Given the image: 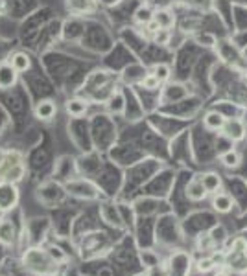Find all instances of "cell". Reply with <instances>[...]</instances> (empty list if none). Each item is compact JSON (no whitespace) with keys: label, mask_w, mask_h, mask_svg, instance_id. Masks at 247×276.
I'll return each instance as SVG.
<instances>
[{"label":"cell","mask_w":247,"mask_h":276,"mask_svg":"<svg viewBox=\"0 0 247 276\" xmlns=\"http://www.w3.org/2000/svg\"><path fill=\"white\" fill-rule=\"evenodd\" d=\"M24 175V164L19 153H10L0 164V179L17 184Z\"/></svg>","instance_id":"1"},{"label":"cell","mask_w":247,"mask_h":276,"mask_svg":"<svg viewBox=\"0 0 247 276\" xmlns=\"http://www.w3.org/2000/svg\"><path fill=\"white\" fill-rule=\"evenodd\" d=\"M19 203V190L13 182H0V212H10Z\"/></svg>","instance_id":"2"},{"label":"cell","mask_w":247,"mask_h":276,"mask_svg":"<svg viewBox=\"0 0 247 276\" xmlns=\"http://www.w3.org/2000/svg\"><path fill=\"white\" fill-rule=\"evenodd\" d=\"M225 265L229 271L233 272H245L247 271V252H238L233 251L225 256Z\"/></svg>","instance_id":"3"},{"label":"cell","mask_w":247,"mask_h":276,"mask_svg":"<svg viewBox=\"0 0 247 276\" xmlns=\"http://www.w3.org/2000/svg\"><path fill=\"white\" fill-rule=\"evenodd\" d=\"M222 133L227 136L229 140L238 142L245 136V126H243L242 120H227L225 121V126H223Z\"/></svg>","instance_id":"4"},{"label":"cell","mask_w":247,"mask_h":276,"mask_svg":"<svg viewBox=\"0 0 247 276\" xmlns=\"http://www.w3.org/2000/svg\"><path fill=\"white\" fill-rule=\"evenodd\" d=\"M17 76L19 72L11 67V63H0V88L6 90V88H11L17 83Z\"/></svg>","instance_id":"5"},{"label":"cell","mask_w":247,"mask_h":276,"mask_svg":"<svg viewBox=\"0 0 247 276\" xmlns=\"http://www.w3.org/2000/svg\"><path fill=\"white\" fill-rule=\"evenodd\" d=\"M17 241V228L10 219H0V243L2 245H13Z\"/></svg>","instance_id":"6"},{"label":"cell","mask_w":247,"mask_h":276,"mask_svg":"<svg viewBox=\"0 0 247 276\" xmlns=\"http://www.w3.org/2000/svg\"><path fill=\"white\" fill-rule=\"evenodd\" d=\"M234 201L233 197L225 192H218V194L212 195V208L216 210L218 213H229L233 210Z\"/></svg>","instance_id":"7"},{"label":"cell","mask_w":247,"mask_h":276,"mask_svg":"<svg viewBox=\"0 0 247 276\" xmlns=\"http://www.w3.org/2000/svg\"><path fill=\"white\" fill-rule=\"evenodd\" d=\"M199 180L203 182L205 190H207V194H218L222 192V177L218 173H214V171H207V173L199 175Z\"/></svg>","instance_id":"8"},{"label":"cell","mask_w":247,"mask_h":276,"mask_svg":"<svg viewBox=\"0 0 247 276\" xmlns=\"http://www.w3.org/2000/svg\"><path fill=\"white\" fill-rule=\"evenodd\" d=\"M207 190H205L203 182L198 179H192L188 184H186V197L190 199V201H194V203H199V201H203L205 197H207Z\"/></svg>","instance_id":"9"},{"label":"cell","mask_w":247,"mask_h":276,"mask_svg":"<svg viewBox=\"0 0 247 276\" xmlns=\"http://www.w3.org/2000/svg\"><path fill=\"white\" fill-rule=\"evenodd\" d=\"M225 121H227V118L223 116L222 112H218V111L207 112L205 118H203V124L208 131H222L223 126H225Z\"/></svg>","instance_id":"10"},{"label":"cell","mask_w":247,"mask_h":276,"mask_svg":"<svg viewBox=\"0 0 247 276\" xmlns=\"http://www.w3.org/2000/svg\"><path fill=\"white\" fill-rule=\"evenodd\" d=\"M56 114V103L52 100H43L35 105V116L41 120H52Z\"/></svg>","instance_id":"11"},{"label":"cell","mask_w":247,"mask_h":276,"mask_svg":"<svg viewBox=\"0 0 247 276\" xmlns=\"http://www.w3.org/2000/svg\"><path fill=\"white\" fill-rule=\"evenodd\" d=\"M153 22H155L159 29H170L174 26L175 17H174V13H170L168 10H159V11H155V15H153Z\"/></svg>","instance_id":"12"},{"label":"cell","mask_w":247,"mask_h":276,"mask_svg":"<svg viewBox=\"0 0 247 276\" xmlns=\"http://www.w3.org/2000/svg\"><path fill=\"white\" fill-rule=\"evenodd\" d=\"M10 63L17 72L22 74V72H26V70H30V67H32V59H30L24 52H17L10 57Z\"/></svg>","instance_id":"13"},{"label":"cell","mask_w":247,"mask_h":276,"mask_svg":"<svg viewBox=\"0 0 247 276\" xmlns=\"http://www.w3.org/2000/svg\"><path fill=\"white\" fill-rule=\"evenodd\" d=\"M67 112L70 116L74 118H81L85 116V112H87V103L83 102V100H78V98H74V100H68L67 105H65Z\"/></svg>","instance_id":"14"},{"label":"cell","mask_w":247,"mask_h":276,"mask_svg":"<svg viewBox=\"0 0 247 276\" xmlns=\"http://www.w3.org/2000/svg\"><path fill=\"white\" fill-rule=\"evenodd\" d=\"M219 162H222V166H225V168H238L240 162H242V155H240L236 149H229L219 155Z\"/></svg>","instance_id":"15"},{"label":"cell","mask_w":247,"mask_h":276,"mask_svg":"<svg viewBox=\"0 0 247 276\" xmlns=\"http://www.w3.org/2000/svg\"><path fill=\"white\" fill-rule=\"evenodd\" d=\"M153 15H155V11L151 10L150 6H141L139 10L135 11V22H139V24H144L148 26L153 20Z\"/></svg>","instance_id":"16"},{"label":"cell","mask_w":247,"mask_h":276,"mask_svg":"<svg viewBox=\"0 0 247 276\" xmlns=\"http://www.w3.org/2000/svg\"><path fill=\"white\" fill-rule=\"evenodd\" d=\"M216 269V260L214 258H201L198 262V271L199 272H203V274H207V272H210V271H214Z\"/></svg>","instance_id":"17"},{"label":"cell","mask_w":247,"mask_h":276,"mask_svg":"<svg viewBox=\"0 0 247 276\" xmlns=\"http://www.w3.org/2000/svg\"><path fill=\"white\" fill-rule=\"evenodd\" d=\"M141 85L146 88V90H155V88H159L160 81H159V78H157L155 74L151 72V74H148V76H144V79L141 81Z\"/></svg>","instance_id":"18"},{"label":"cell","mask_w":247,"mask_h":276,"mask_svg":"<svg viewBox=\"0 0 247 276\" xmlns=\"http://www.w3.org/2000/svg\"><path fill=\"white\" fill-rule=\"evenodd\" d=\"M48 256L52 258V262L56 263V265H59V263H65L67 262V254H65L63 251L59 247H48Z\"/></svg>","instance_id":"19"},{"label":"cell","mask_w":247,"mask_h":276,"mask_svg":"<svg viewBox=\"0 0 247 276\" xmlns=\"http://www.w3.org/2000/svg\"><path fill=\"white\" fill-rule=\"evenodd\" d=\"M153 74H155L157 78H159V81L162 83V81H166V79L170 78V74H172V70H170L168 65L159 63V65H155V67H153Z\"/></svg>","instance_id":"20"},{"label":"cell","mask_w":247,"mask_h":276,"mask_svg":"<svg viewBox=\"0 0 247 276\" xmlns=\"http://www.w3.org/2000/svg\"><path fill=\"white\" fill-rule=\"evenodd\" d=\"M225 236H227V232H225V228L223 227H216L210 232V239H212V243H222L223 239H225Z\"/></svg>","instance_id":"21"},{"label":"cell","mask_w":247,"mask_h":276,"mask_svg":"<svg viewBox=\"0 0 247 276\" xmlns=\"http://www.w3.org/2000/svg\"><path fill=\"white\" fill-rule=\"evenodd\" d=\"M233 251H238V252H247V241L243 237H236L233 241Z\"/></svg>","instance_id":"22"},{"label":"cell","mask_w":247,"mask_h":276,"mask_svg":"<svg viewBox=\"0 0 247 276\" xmlns=\"http://www.w3.org/2000/svg\"><path fill=\"white\" fill-rule=\"evenodd\" d=\"M170 39V34H168V29H157L155 32V43L159 44H166Z\"/></svg>","instance_id":"23"},{"label":"cell","mask_w":247,"mask_h":276,"mask_svg":"<svg viewBox=\"0 0 247 276\" xmlns=\"http://www.w3.org/2000/svg\"><path fill=\"white\" fill-rule=\"evenodd\" d=\"M216 276H229L227 272H219V274H216Z\"/></svg>","instance_id":"24"}]
</instances>
